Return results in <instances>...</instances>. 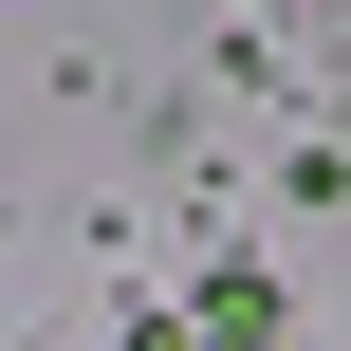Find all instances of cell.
<instances>
[{
    "mask_svg": "<svg viewBox=\"0 0 351 351\" xmlns=\"http://www.w3.org/2000/svg\"><path fill=\"white\" fill-rule=\"evenodd\" d=\"M185 351H278V278H222V296H204V333Z\"/></svg>",
    "mask_w": 351,
    "mask_h": 351,
    "instance_id": "obj_1",
    "label": "cell"
}]
</instances>
